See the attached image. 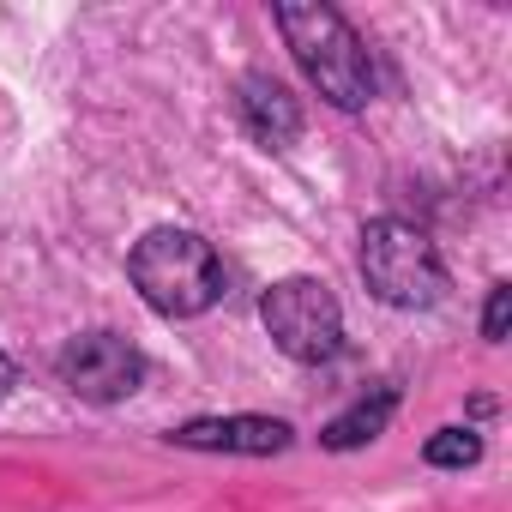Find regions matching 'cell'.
Here are the masks:
<instances>
[{"mask_svg":"<svg viewBox=\"0 0 512 512\" xmlns=\"http://www.w3.org/2000/svg\"><path fill=\"white\" fill-rule=\"evenodd\" d=\"M272 19H278V31H284V43H290L296 67L308 73V85H314L332 109H344V115L368 109V97H374V67H368L362 37L350 31V19H344L338 7H320V0H284Z\"/></svg>","mask_w":512,"mask_h":512,"instance_id":"obj_1","label":"cell"},{"mask_svg":"<svg viewBox=\"0 0 512 512\" xmlns=\"http://www.w3.org/2000/svg\"><path fill=\"white\" fill-rule=\"evenodd\" d=\"M127 278L163 320H199L223 296V260L193 229H151L127 253Z\"/></svg>","mask_w":512,"mask_h":512,"instance_id":"obj_2","label":"cell"},{"mask_svg":"<svg viewBox=\"0 0 512 512\" xmlns=\"http://www.w3.org/2000/svg\"><path fill=\"white\" fill-rule=\"evenodd\" d=\"M362 284L374 302H386L398 314L440 308L452 290V278L440 266V247L428 241V229H416L404 217H374L362 229Z\"/></svg>","mask_w":512,"mask_h":512,"instance_id":"obj_3","label":"cell"},{"mask_svg":"<svg viewBox=\"0 0 512 512\" xmlns=\"http://www.w3.org/2000/svg\"><path fill=\"white\" fill-rule=\"evenodd\" d=\"M260 320L290 362H326L344 344V308L320 278H278L260 296Z\"/></svg>","mask_w":512,"mask_h":512,"instance_id":"obj_4","label":"cell"},{"mask_svg":"<svg viewBox=\"0 0 512 512\" xmlns=\"http://www.w3.org/2000/svg\"><path fill=\"white\" fill-rule=\"evenodd\" d=\"M55 380L85 404H121L145 386V356L121 332H79L55 356Z\"/></svg>","mask_w":512,"mask_h":512,"instance_id":"obj_5","label":"cell"},{"mask_svg":"<svg viewBox=\"0 0 512 512\" xmlns=\"http://www.w3.org/2000/svg\"><path fill=\"white\" fill-rule=\"evenodd\" d=\"M175 446L187 452H235V458H272L296 440V428L284 416H193L181 428H169Z\"/></svg>","mask_w":512,"mask_h":512,"instance_id":"obj_6","label":"cell"},{"mask_svg":"<svg viewBox=\"0 0 512 512\" xmlns=\"http://www.w3.org/2000/svg\"><path fill=\"white\" fill-rule=\"evenodd\" d=\"M235 109H241V127L260 139L266 151H290L302 139V103L290 97V85H278L272 73H247L235 85Z\"/></svg>","mask_w":512,"mask_h":512,"instance_id":"obj_7","label":"cell"},{"mask_svg":"<svg viewBox=\"0 0 512 512\" xmlns=\"http://www.w3.org/2000/svg\"><path fill=\"white\" fill-rule=\"evenodd\" d=\"M392 410H398V386H374V392H362L350 410H338V416L320 428V446H326V452H356V446H368V440L386 434Z\"/></svg>","mask_w":512,"mask_h":512,"instance_id":"obj_8","label":"cell"},{"mask_svg":"<svg viewBox=\"0 0 512 512\" xmlns=\"http://www.w3.org/2000/svg\"><path fill=\"white\" fill-rule=\"evenodd\" d=\"M422 464H434V470H470V464H482V434L476 428H434L428 446H422Z\"/></svg>","mask_w":512,"mask_h":512,"instance_id":"obj_9","label":"cell"},{"mask_svg":"<svg viewBox=\"0 0 512 512\" xmlns=\"http://www.w3.org/2000/svg\"><path fill=\"white\" fill-rule=\"evenodd\" d=\"M506 326H512V284H494L488 290V308H482V338L488 344H506Z\"/></svg>","mask_w":512,"mask_h":512,"instance_id":"obj_10","label":"cell"},{"mask_svg":"<svg viewBox=\"0 0 512 512\" xmlns=\"http://www.w3.org/2000/svg\"><path fill=\"white\" fill-rule=\"evenodd\" d=\"M13 380H19V374H13V356H7V350H0V398H7V392H13Z\"/></svg>","mask_w":512,"mask_h":512,"instance_id":"obj_11","label":"cell"}]
</instances>
